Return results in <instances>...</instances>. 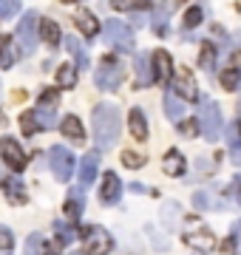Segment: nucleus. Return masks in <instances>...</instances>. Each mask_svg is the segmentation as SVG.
<instances>
[{"instance_id": "nucleus-1", "label": "nucleus", "mask_w": 241, "mask_h": 255, "mask_svg": "<svg viewBox=\"0 0 241 255\" xmlns=\"http://www.w3.org/2000/svg\"><path fill=\"white\" fill-rule=\"evenodd\" d=\"M120 108L114 102H100L94 108L91 117V133H94V145L100 150H111L120 139Z\"/></svg>"}, {"instance_id": "nucleus-2", "label": "nucleus", "mask_w": 241, "mask_h": 255, "mask_svg": "<svg viewBox=\"0 0 241 255\" xmlns=\"http://www.w3.org/2000/svg\"><path fill=\"white\" fill-rule=\"evenodd\" d=\"M102 40H105V46L117 48V51H133L136 48V40H133V28L128 23H122V20H108L105 28H102Z\"/></svg>"}, {"instance_id": "nucleus-3", "label": "nucleus", "mask_w": 241, "mask_h": 255, "mask_svg": "<svg viewBox=\"0 0 241 255\" xmlns=\"http://www.w3.org/2000/svg\"><path fill=\"white\" fill-rule=\"evenodd\" d=\"M196 125H199V133H204L207 142H219L222 136V111L216 105L213 100H207L199 105V119H196Z\"/></svg>"}, {"instance_id": "nucleus-4", "label": "nucleus", "mask_w": 241, "mask_h": 255, "mask_svg": "<svg viewBox=\"0 0 241 255\" xmlns=\"http://www.w3.org/2000/svg\"><path fill=\"white\" fill-rule=\"evenodd\" d=\"M37 40H40V17L37 11H26L17 26V48L23 54H34L37 51Z\"/></svg>"}, {"instance_id": "nucleus-5", "label": "nucleus", "mask_w": 241, "mask_h": 255, "mask_svg": "<svg viewBox=\"0 0 241 255\" xmlns=\"http://www.w3.org/2000/svg\"><path fill=\"white\" fill-rule=\"evenodd\" d=\"M94 82H97L100 91H117V88L122 85V65H120V60L105 57V60L97 65V71H94Z\"/></svg>"}, {"instance_id": "nucleus-6", "label": "nucleus", "mask_w": 241, "mask_h": 255, "mask_svg": "<svg viewBox=\"0 0 241 255\" xmlns=\"http://www.w3.org/2000/svg\"><path fill=\"white\" fill-rule=\"evenodd\" d=\"M48 167H51L57 182H68L74 176V156H71V150L63 145H51L48 147Z\"/></svg>"}, {"instance_id": "nucleus-7", "label": "nucleus", "mask_w": 241, "mask_h": 255, "mask_svg": "<svg viewBox=\"0 0 241 255\" xmlns=\"http://www.w3.org/2000/svg\"><path fill=\"white\" fill-rule=\"evenodd\" d=\"M170 82H173V91H176L185 102H199V85H196L193 74H190L187 65L176 68V74H173V80Z\"/></svg>"}, {"instance_id": "nucleus-8", "label": "nucleus", "mask_w": 241, "mask_h": 255, "mask_svg": "<svg viewBox=\"0 0 241 255\" xmlns=\"http://www.w3.org/2000/svg\"><path fill=\"white\" fill-rule=\"evenodd\" d=\"M0 156H3V162L9 164L14 173H20V170L26 167V153H23V147L17 145V139H11V136L0 139Z\"/></svg>"}, {"instance_id": "nucleus-9", "label": "nucleus", "mask_w": 241, "mask_h": 255, "mask_svg": "<svg viewBox=\"0 0 241 255\" xmlns=\"http://www.w3.org/2000/svg\"><path fill=\"white\" fill-rule=\"evenodd\" d=\"M83 236H85V253H111L114 238L108 230L88 227V230H83Z\"/></svg>"}, {"instance_id": "nucleus-10", "label": "nucleus", "mask_w": 241, "mask_h": 255, "mask_svg": "<svg viewBox=\"0 0 241 255\" xmlns=\"http://www.w3.org/2000/svg\"><path fill=\"white\" fill-rule=\"evenodd\" d=\"M97 170H100V156L97 153H85L83 162H80V170H77L80 187H91L94 179H97Z\"/></svg>"}, {"instance_id": "nucleus-11", "label": "nucleus", "mask_w": 241, "mask_h": 255, "mask_svg": "<svg viewBox=\"0 0 241 255\" xmlns=\"http://www.w3.org/2000/svg\"><path fill=\"white\" fill-rule=\"evenodd\" d=\"M100 199H102V204H117V201L122 199V182H120V176L117 173H105Z\"/></svg>"}, {"instance_id": "nucleus-12", "label": "nucleus", "mask_w": 241, "mask_h": 255, "mask_svg": "<svg viewBox=\"0 0 241 255\" xmlns=\"http://www.w3.org/2000/svg\"><path fill=\"white\" fill-rule=\"evenodd\" d=\"M150 60H153V80H159L162 85H167V82H170V74H173L170 54H167V51H153Z\"/></svg>"}, {"instance_id": "nucleus-13", "label": "nucleus", "mask_w": 241, "mask_h": 255, "mask_svg": "<svg viewBox=\"0 0 241 255\" xmlns=\"http://www.w3.org/2000/svg\"><path fill=\"white\" fill-rule=\"evenodd\" d=\"M0 187H3V193H6V199H9V204H26V187H23V182H20L17 176H9V179H3L0 182Z\"/></svg>"}, {"instance_id": "nucleus-14", "label": "nucleus", "mask_w": 241, "mask_h": 255, "mask_svg": "<svg viewBox=\"0 0 241 255\" xmlns=\"http://www.w3.org/2000/svg\"><path fill=\"white\" fill-rule=\"evenodd\" d=\"M60 130H63L65 139H71L74 145H83L85 142V130H83V122L71 114V117H65L63 122H60Z\"/></svg>"}, {"instance_id": "nucleus-15", "label": "nucleus", "mask_w": 241, "mask_h": 255, "mask_svg": "<svg viewBox=\"0 0 241 255\" xmlns=\"http://www.w3.org/2000/svg\"><path fill=\"white\" fill-rule=\"evenodd\" d=\"M74 23H77V28L83 31L88 40H91L94 34H100V20L94 17L88 9H80V11H74Z\"/></svg>"}, {"instance_id": "nucleus-16", "label": "nucleus", "mask_w": 241, "mask_h": 255, "mask_svg": "<svg viewBox=\"0 0 241 255\" xmlns=\"http://www.w3.org/2000/svg\"><path fill=\"white\" fill-rule=\"evenodd\" d=\"M165 114L173 122H182V117H185V100L176 91H170V88L165 91Z\"/></svg>"}, {"instance_id": "nucleus-17", "label": "nucleus", "mask_w": 241, "mask_h": 255, "mask_svg": "<svg viewBox=\"0 0 241 255\" xmlns=\"http://www.w3.org/2000/svg\"><path fill=\"white\" fill-rule=\"evenodd\" d=\"M128 125H130V133H133V139H139V142H145V139H148V122H145V114H142V108H130Z\"/></svg>"}, {"instance_id": "nucleus-18", "label": "nucleus", "mask_w": 241, "mask_h": 255, "mask_svg": "<svg viewBox=\"0 0 241 255\" xmlns=\"http://www.w3.org/2000/svg\"><path fill=\"white\" fill-rule=\"evenodd\" d=\"M65 48L71 51V57H74V63H77V68H88L91 65V60H88V51H85V46L77 40L74 34H68L65 37Z\"/></svg>"}, {"instance_id": "nucleus-19", "label": "nucleus", "mask_w": 241, "mask_h": 255, "mask_svg": "<svg viewBox=\"0 0 241 255\" xmlns=\"http://www.w3.org/2000/svg\"><path fill=\"white\" fill-rule=\"evenodd\" d=\"M162 170L167 176H182L185 173V156L179 153V150H167L165 162H162Z\"/></svg>"}, {"instance_id": "nucleus-20", "label": "nucleus", "mask_w": 241, "mask_h": 255, "mask_svg": "<svg viewBox=\"0 0 241 255\" xmlns=\"http://www.w3.org/2000/svg\"><path fill=\"white\" fill-rule=\"evenodd\" d=\"M185 241L190 247H196V250H213V233H210V230H204V227L193 230V233H187Z\"/></svg>"}, {"instance_id": "nucleus-21", "label": "nucleus", "mask_w": 241, "mask_h": 255, "mask_svg": "<svg viewBox=\"0 0 241 255\" xmlns=\"http://www.w3.org/2000/svg\"><path fill=\"white\" fill-rule=\"evenodd\" d=\"M14 60H17V48L11 43V37L0 34V68H11Z\"/></svg>"}, {"instance_id": "nucleus-22", "label": "nucleus", "mask_w": 241, "mask_h": 255, "mask_svg": "<svg viewBox=\"0 0 241 255\" xmlns=\"http://www.w3.org/2000/svg\"><path fill=\"white\" fill-rule=\"evenodd\" d=\"M65 216L71 221H77L83 216V193L80 190H68V199H65Z\"/></svg>"}, {"instance_id": "nucleus-23", "label": "nucleus", "mask_w": 241, "mask_h": 255, "mask_svg": "<svg viewBox=\"0 0 241 255\" xmlns=\"http://www.w3.org/2000/svg\"><path fill=\"white\" fill-rule=\"evenodd\" d=\"M148 60H150V54H136V85L139 88H148L153 82V77L148 71Z\"/></svg>"}, {"instance_id": "nucleus-24", "label": "nucleus", "mask_w": 241, "mask_h": 255, "mask_svg": "<svg viewBox=\"0 0 241 255\" xmlns=\"http://www.w3.org/2000/svg\"><path fill=\"white\" fill-rule=\"evenodd\" d=\"M167 20H170V9L167 6H156L153 9V31H156L159 37H167Z\"/></svg>"}, {"instance_id": "nucleus-25", "label": "nucleus", "mask_w": 241, "mask_h": 255, "mask_svg": "<svg viewBox=\"0 0 241 255\" xmlns=\"http://www.w3.org/2000/svg\"><path fill=\"white\" fill-rule=\"evenodd\" d=\"M224 91H241V68H227V71L219 77Z\"/></svg>"}, {"instance_id": "nucleus-26", "label": "nucleus", "mask_w": 241, "mask_h": 255, "mask_svg": "<svg viewBox=\"0 0 241 255\" xmlns=\"http://www.w3.org/2000/svg\"><path fill=\"white\" fill-rule=\"evenodd\" d=\"M57 85L60 88H74L77 85V65H60V71H57Z\"/></svg>"}, {"instance_id": "nucleus-27", "label": "nucleus", "mask_w": 241, "mask_h": 255, "mask_svg": "<svg viewBox=\"0 0 241 255\" xmlns=\"http://www.w3.org/2000/svg\"><path fill=\"white\" fill-rule=\"evenodd\" d=\"M20 128H23V136H34L37 130H43V125H40V119L34 111H26L23 117H20Z\"/></svg>"}, {"instance_id": "nucleus-28", "label": "nucleus", "mask_w": 241, "mask_h": 255, "mask_svg": "<svg viewBox=\"0 0 241 255\" xmlns=\"http://www.w3.org/2000/svg\"><path fill=\"white\" fill-rule=\"evenodd\" d=\"M40 37H46L48 46H60V26L54 20H40Z\"/></svg>"}, {"instance_id": "nucleus-29", "label": "nucleus", "mask_w": 241, "mask_h": 255, "mask_svg": "<svg viewBox=\"0 0 241 255\" xmlns=\"http://www.w3.org/2000/svg\"><path fill=\"white\" fill-rule=\"evenodd\" d=\"M199 65H202L204 71H213L216 68V48L210 43H204L202 51H199Z\"/></svg>"}, {"instance_id": "nucleus-30", "label": "nucleus", "mask_w": 241, "mask_h": 255, "mask_svg": "<svg viewBox=\"0 0 241 255\" xmlns=\"http://www.w3.org/2000/svg\"><path fill=\"white\" fill-rule=\"evenodd\" d=\"M34 114H37V119H40V125H43V130L54 128V122H57L54 108H48V105H40V108H34Z\"/></svg>"}, {"instance_id": "nucleus-31", "label": "nucleus", "mask_w": 241, "mask_h": 255, "mask_svg": "<svg viewBox=\"0 0 241 255\" xmlns=\"http://www.w3.org/2000/svg\"><path fill=\"white\" fill-rule=\"evenodd\" d=\"M20 11V0H0V20H9Z\"/></svg>"}, {"instance_id": "nucleus-32", "label": "nucleus", "mask_w": 241, "mask_h": 255, "mask_svg": "<svg viewBox=\"0 0 241 255\" xmlns=\"http://www.w3.org/2000/svg\"><path fill=\"white\" fill-rule=\"evenodd\" d=\"M204 20V9L202 6H193V9H187V14H185V26L187 28H196L199 23Z\"/></svg>"}, {"instance_id": "nucleus-33", "label": "nucleus", "mask_w": 241, "mask_h": 255, "mask_svg": "<svg viewBox=\"0 0 241 255\" xmlns=\"http://www.w3.org/2000/svg\"><path fill=\"white\" fill-rule=\"evenodd\" d=\"M122 164L136 170V167H142V164H145V156H142V153H133V150H122Z\"/></svg>"}, {"instance_id": "nucleus-34", "label": "nucleus", "mask_w": 241, "mask_h": 255, "mask_svg": "<svg viewBox=\"0 0 241 255\" xmlns=\"http://www.w3.org/2000/svg\"><path fill=\"white\" fill-rule=\"evenodd\" d=\"M14 250V236H11V230L0 227V253H11Z\"/></svg>"}, {"instance_id": "nucleus-35", "label": "nucleus", "mask_w": 241, "mask_h": 255, "mask_svg": "<svg viewBox=\"0 0 241 255\" xmlns=\"http://www.w3.org/2000/svg\"><path fill=\"white\" fill-rule=\"evenodd\" d=\"M193 204H196L199 210H207V207H222V204H219V201H213L210 196H207V193H196V196H193Z\"/></svg>"}, {"instance_id": "nucleus-36", "label": "nucleus", "mask_w": 241, "mask_h": 255, "mask_svg": "<svg viewBox=\"0 0 241 255\" xmlns=\"http://www.w3.org/2000/svg\"><path fill=\"white\" fill-rule=\"evenodd\" d=\"M57 100H60V91H57V88H48V91L40 94V105H48V108H54Z\"/></svg>"}, {"instance_id": "nucleus-37", "label": "nucleus", "mask_w": 241, "mask_h": 255, "mask_svg": "<svg viewBox=\"0 0 241 255\" xmlns=\"http://www.w3.org/2000/svg\"><path fill=\"white\" fill-rule=\"evenodd\" d=\"M227 139L230 142H241V119H236V122L227 125Z\"/></svg>"}, {"instance_id": "nucleus-38", "label": "nucleus", "mask_w": 241, "mask_h": 255, "mask_svg": "<svg viewBox=\"0 0 241 255\" xmlns=\"http://www.w3.org/2000/svg\"><path fill=\"white\" fill-rule=\"evenodd\" d=\"M136 3H139V6H148V0H114V9L117 11H128L130 6H136Z\"/></svg>"}, {"instance_id": "nucleus-39", "label": "nucleus", "mask_w": 241, "mask_h": 255, "mask_svg": "<svg viewBox=\"0 0 241 255\" xmlns=\"http://www.w3.org/2000/svg\"><path fill=\"white\" fill-rule=\"evenodd\" d=\"M230 159H233V164L241 167V142H230Z\"/></svg>"}, {"instance_id": "nucleus-40", "label": "nucleus", "mask_w": 241, "mask_h": 255, "mask_svg": "<svg viewBox=\"0 0 241 255\" xmlns=\"http://www.w3.org/2000/svg\"><path fill=\"white\" fill-rule=\"evenodd\" d=\"M43 238H46V236H40V233H34V236L28 238V250H31V253H37V250H43Z\"/></svg>"}, {"instance_id": "nucleus-41", "label": "nucleus", "mask_w": 241, "mask_h": 255, "mask_svg": "<svg viewBox=\"0 0 241 255\" xmlns=\"http://www.w3.org/2000/svg\"><path fill=\"white\" fill-rule=\"evenodd\" d=\"M179 130H182L185 136H196V133H199V128H196V122H182V125H179Z\"/></svg>"}, {"instance_id": "nucleus-42", "label": "nucleus", "mask_w": 241, "mask_h": 255, "mask_svg": "<svg viewBox=\"0 0 241 255\" xmlns=\"http://www.w3.org/2000/svg\"><path fill=\"white\" fill-rule=\"evenodd\" d=\"M236 193H239V199H241V176H239V182H236Z\"/></svg>"}, {"instance_id": "nucleus-43", "label": "nucleus", "mask_w": 241, "mask_h": 255, "mask_svg": "<svg viewBox=\"0 0 241 255\" xmlns=\"http://www.w3.org/2000/svg\"><path fill=\"white\" fill-rule=\"evenodd\" d=\"M3 125H6V117H3V114H0V128H3Z\"/></svg>"}, {"instance_id": "nucleus-44", "label": "nucleus", "mask_w": 241, "mask_h": 255, "mask_svg": "<svg viewBox=\"0 0 241 255\" xmlns=\"http://www.w3.org/2000/svg\"><path fill=\"white\" fill-rule=\"evenodd\" d=\"M233 60H236V63H241V51H239V54H236V57H233Z\"/></svg>"}, {"instance_id": "nucleus-45", "label": "nucleus", "mask_w": 241, "mask_h": 255, "mask_svg": "<svg viewBox=\"0 0 241 255\" xmlns=\"http://www.w3.org/2000/svg\"><path fill=\"white\" fill-rule=\"evenodd\" d=\"M63 3H77V0H63Z\"/></svg>"}, {"instance_id": "nucleus-46", "label": "nucleus", "mask_w": 241, "mask_h": 255, "mask_svg": "<svg viewBox=\"0 0 241 255\" xmlns=\"http://www.w3.org/2000/svg\"><path fill=\"white\" fill-rule=\"evenodd\" d=\"M239 111H241V102H239Z\"/></svg>"}]
</instances>
